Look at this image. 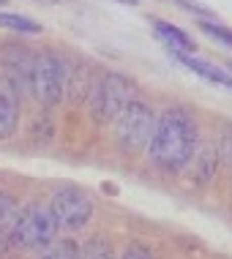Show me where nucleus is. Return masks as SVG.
<instances>
[{
    "label": "nucleus",
    "instance_id": "nucleus-20",
    "mask_svg": "<svg viewBox=\"0 0 232 259\" xmlns=\"http://www.w3.org/2000/svg\"><path fill=\"white\" fill-rule=\"evenodd\" d=\"M9 246H11V243H9V232H6V229H0V259L6 256V251H9Z\"/></svg>",
    "mask_w": 232,
    "mask_h": 259
},
{
    "label": "nucleus",
    "instance_id": "nucleus-13",
    "mask_svg": "<svg viewBox=\"0 0 232 259\" xmlns=\"http://www.w3.org/2000/svg\"><path fill=\"white\" fill-rule=\"evenodd\" d=\"M82 259H115V254H112L109 243H104L101 237H93V240L88 243L85 248H82Z\"/></svg>",
    "mask_w": 232,
    "mask_h": 259
},
{
    "label": "nucleus",
    "instance_id": "nucleus-10",
    "mask_svg": "<svg viewBox=\"0 0 232 259\" xmlns=\"http://www.w3.org/2000/svg\"><path fill=\"white\" fill-rule=\"evenodd\" d=\"M153 30H156V36L164 41L167 47H170V52H186V55H191L194 41L188 38L180 27L164 22V19H153Z\"/></svg>",
    "mask_w": 232,
    "mask_h": 259
},
{
    "label": "nucleus",
    "instance_id": "nucleus-15",
    "mask_svg": "<svg viewBox=\"0 0 232 259\" xmlns=\"http://www.w3.org/2000/svg\"><path fill=\"white\" fill-rule=\"evenodd\" d=\"M197 156H200L202 161H200V175H197V180H200V183H208L210 180V175L216 172V156H213V150L210 148H205V150H197Z\"/></svg>",
    "mask_w": 232,
    "mask_h": 259
},
{
    "label": "nucleus",
    "instance_id": "nucleus-12",
    "mask_svg": "<svg viewBox=\"0 0 232 259\" xmlns=\"http://www.w3.org/2000/svg\"><path fill=\"white\" fill-rule=\"evenodd\" d=\"M17 215H19L17 199L0 191V229H6V232H9V227L14 224V219H17Z\"/></svg>",
    "mask_w": 232,
    "mask_h": 259
},
{
    "label": "nucleus",
    "instance_id": "nucleus-2",
    "mask_svg": "<svg viewBox=\"0 0 232 259\" xmlns=\"http://www.w3.org/2000/svg\"><path fill=\"white\" fill-rule=\"evenodd\" d=\"M134 101V82L121 74H104L90 88V115L98 125H109L118 120V115Z\"/></svg>",
    "mask_w": 232,
    "mask_h": 259
},
{
    "label": "nucleus",
    "instance_id": "nucleus-14",
    "mask_svg": "<svg viewBox=\"0 0 232 259\" xmlns=\"http://www.w3.org/2000/svg\"><path fill=\"white\" fill-rule=\"evenodd\" d=\"M200 30L208 33V36H213L216 41H221V44L232 47V30H229V27L216 25V22H210V19H200Z\"/></svg>",
    "mask_w": 232,
    "mask_h": 259
},
{
    "label": "nucleus",
    "instance_id": "nucleus-23",
    "mask_svg": "<svg viewBox=\"0 0 232 259\" xmlns=\"http://www.w3.org/2000/svg\"><path fill=\"white\" fill-rule=\"evenodd\" d=\"M0 3H3V0H0Z\"/></svg>",
    "mask_w": 232,
    "mask_h": 259
},
{
    "label": "nucleus",
    "instance_id": "nucleus-6",
    "mask_svg": "<svg viewBox=\"0 0 232 259\" xmlns=\"http://www.w3.org/2000/svg\"><path fill=\"white\" fill-rule=\"evenodd\" d=\"M49 213H52L55 227L58 229L76 232V229H82L90 219H93L96 207H93V199H90L82 188L68 186V188H60V191L52 197Z\"/></svg>",
    "mask_w": 232,
    "mask_h": 259
},
{
    "label": "nucleus",
    "instance_id": "nucleus-5",
    "mask_svg": "<svg viewBox=\"0 0 232 259\" xmlns=\"http://www.w3.org/2000/svg\"><path fill=\"white\" fill-rule=\"evenodd\" d=\"M156 131V115L142 101H131L115 120V142L123 153H139L147 150Z\"/></svg>",
    "mask_w": 232,
    "mask_h": 259
},
{
    "label": "nucleus",
    "instance_id": "nucleus-17",
    "mask_svg": "<svg viewBox=\"0 0 232 259\" xmlns=\"http://www.w3.org/2000/svg\"><path fill=\"white\" fill-rule=\"evenodd\" d=\"M178 3L183 6L186 11L197 14V17H202V19H213V11H210V9H205V6H200V3H191V0H178Z\"/></svg>",
    "mask_w": 232,
    "mask_h": 259
},
{
    "label": "nucleus",
    "instance_id": "nucleus-22",
    "mask_svg": "<svg viewBox=\"0 0 232 259\" xmlns=\"http://www.w3.org/2000/svg\"><path fill=\"white\" fill-rule=\"evenodd\" d=\"M229 74H232V63H229Z\"/></svg>",
    "mask_w": 232,
    "mask_h": 259
},
{
    "label": "nucleus",
    "instance_id": "nucleus-7",
    "mask_svg": "<svg viewBox=\"0 0 232 259\" xmlns=\"http://www.w3.org/2000/svg\"><path fill=\"white\" fill-rule=\"evenodd\" d=\"M36 58L38 55L33 50H27L25 44H3L0 47V68H3V76L19 96L33 90Z\"/></svg>",
    "mask_w": 232,
    "mask_h": 259
},
{
    "label": "nucleus",
    "instance_id": "nucleus-1",
    "mask_svg": "<svg viewBox=\"0 0 232 259\" xmlns=\"http://www.w3.org/2000/svg\"><path fill=\"white\" fill-rule=\"evenodd\" d=\"M197 145H200V128L197 120L186 109H167L156 120V131L147 145L153 164H159L167 172H180L183 166L191 164Z\"/></svg>",
    "mask_w": 232,
    "mask_h": 259
},
{
    "label": "nucleus",
    "instance_id": "nucleus-3",
    "mask_svg": "<svg viewBox=\"0 0 232 259\" xmlns=\"http://www.w3.org/2000/svg\"><path fill=\"white\" fill-rule=\"evenodd\" d=\"M68 76H71V63L63 58L60 52L49 50L36 58V71H33V90L30 93L41 101V107L52 109L58 107L63 93L68 88Z\"/></svg>",
    "mask_w": 232,
    "mask_h": 259
},
{
    "label": "nucleus",
    "instance_id": "nucleus-4",
    "mask_svg": "<svg viewBox=\"0 0 232 259\" xmlns=\"http://www.w3.org/2000/svg\"><path fill=\"white\" fill-rule=\"evenodd\" d=\"M58 227L44 205H27L19 207V215L9 227V243L17 248H47L52 246Z\"/></svg>",
    "mask_w": 232,
    "mask_h": 259
},
{
    "label": "nucleus",
    "instance_id": "nucleus-8",
    "mask_svg": "<svg viewBox=\"0 0 232 259\" xmlns=\"http://www.w3.org/2000/svg\"><path fill=\"white\" fill-rule=\"evenodd\" d=\"M19 93L9 82H0V139H9L19 128Z\"/></svg>",
    "mask_w": 232,
    "mask_h": 259
},
{
    "label": "nucleus",
    "instance_id": "nucleus-18",
    "mask_svg": "<svg viewBox=\"0 0 232 259\" xmlns=\"http://www.w3.org/2000/svg\"><path fill=\"white\" fill-rule=\"evenodd\" d=\"M221 153H224V158H227V164L232 166V128L224 134V139H221Z\"/></svg>",
    "mask_w": 232,
    "mask_h": 259
},
{
    "label": "nucleus",
    "instance_id": "nucleus-11",
    "mask_svg": "<svg viewBox=\"0 0 232 259\" xmlns=\"http://www.w3.org/2000/svg\"><path fill=\"white\" fill-rule=\"evenodd\" d=\"M0 27L6 30H14V33H41V25L36 19L25 17V14H0Z\"/></svg>",
    "mask_w": 232,
    "mask_h": 259
},
{
    "label": "nucleus",
    "instance_id": "nucleus-19",
    "mask_svg": "<svg viewBox=\"0 0 232 259\" xmlns=\"http://www.w3.org/2000/svg\"><path fill=\"white\" fill-rule=\"evenodd\" d=\"M58 248H60V259H82L76 246H71V243H63V246H58Z\"/></svg>",
    "mask_w": 232,
    "mask_h": 259
},
{
    "label": "nucleus",
    "instance_id": "nucleus-9",
    "mask_svg": "<svg viewBox=\"0 0 232 259\" xmlns=\"http://www.w3.org/2000/svg\"><path fill=\"white\" fill-rule=\"evenodd\" d=\"M172 58L178 60V63H183L186 68H191L194 74H200V76H205V79L216 82V85L232 88V74H229V71H221V68H216L213 63L200 60V58H194V55H186V52H172Z\"/></svg>",
    "mask_w": 232,
    "mask_h": 259
},
{
    "label": "nucleus",
    "instance_id": "nucleus-16",
    "mask_svg": "<svg viewBox=\"0 0 232 259\" xmlns=\"http://www.w3.org/2000/svg\"><path fill=\"white\" fill-rule=\"evenodd\" d=\"M121 259H156V254L147 246H142V243H129V246L123 248Z\"/></svg>",
    "mask_w": 232,
    "mask_h": 259
},
{
    "label": "nucleus",
    "instance_id": "nucleus-21",
    "mask_svg": "<svg viewBox=\"0 0 232 259\" xmlns=\"http://www.w3.org/2000/svg\"><path fill=\"white\" fill-rule=\"evenodd\" d=\"M118 3H123V6H137L139 0H118Z\"/></svg>",
    "mask_w": 232,
    "mask_h": 259
}]
</instances>
